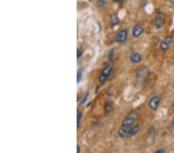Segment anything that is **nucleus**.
I'll use <instances>...</instances> for the list:
<instances>
[{
    "label": "nucleus",
    "mask_w": 174,
    "mask_h": 153,
    "mask_svg": "<svg viewBox=\"0 0 174 153\" xmlns=\"http://www.w3.org/2000/svg\"><path fill=\"white\" fill-rule=\"evenodd\" d=\"M153 22H154V26L156 28H157V29L162 28L163 23H164V17H163L162 12L159 11L156 13L154 18V20H153Z\"/></svg>",
    "instance_id": "obj_4"
},
{
    "label": "nucleus",
    "mask_w": 174,
    "mask_h": 153,
    "mask_svg": "<svg viewBox=\"0 0 174 153\" xmlns=\"http://www.w3.org/2000/svg\"><path fill=\"white\" fill-rule=\"evenodd\" d=\"M129 60L132 63H139L142 61V56L139 53H132L129 56Z\"/></svg>",
    "instance_id": "obj_11"
},
{
    "label": "nucleus",
    "mask_w": 174,
    "mask_h": 153,
    "mask_svg": "<svg viewBox=\"0 0 174 153\" xmlns=\"http://www.w3.org/2000/svg\"><path fill=\"white\" fill-rule=\"evenodd\" d=\"M169 3H171L172 5H174V0H169Z\"/></svg>",
    "instance_id": "obj_24"
},
{
    "label": "nucleus",
    "mask_w": 174,
    "mask_h": 153,
    "mask_svg": "<svg viewBox=\"0 0 174 153\" xmlns=\"http://www.w3.org/2000/svg\"><path fill=\"white\" fill-rule=\"evenodd\" d=\"M83 55V50L81 49H77V59L81 58Z\"/></svg>",
    "instance_id": "obj_19"
},
{
    "label": "nucleus",
    "mask_w": 174,
    "mask_h": 153,
    "mask_svg": "<svg viewBox=\"0 0 174 153\" xmlns=\"http://www.w3.org/2000/svg\"><path fill=\"white\" fill-rule=\"evenodd\" d=\"M144 32V27L141 24H135L132 27V37L135 38H138Z\"/></svg>",
    "instance_id": "obj_6"
},
{
    "label": "nucleus",
    "mask_w": 174,
    "mask_h": 153,
    "mask_svg": "<svg viewBox=\"0 0 174 153\" xmlns=\"http://www.w3.org/2000/svg\"><path fill=\"white\" fill-rule=\"evenodd\" d=\"M114 54H115V49L112 48L109 50L108 54V59L109 61H111L114 57Z\"/></svg>",
    "instance_id": "obj_18"
},
{
    "label": "nucleus",
    "mask_w": 174,
    "mask_h": 153,
    "mask_svg": "<svg viewBox=\"0 0 174 153\" xmlns=\"http://www.w3.org/2000/svg\"><path fill=\"white\" fill-rule=\"evenodd\" d=\"M115 3H121L123 2L124 0H113Z\"/></svg>",
    "instance_id": "obj_22"
},
{
    "label": "nucleus",
    "mask_w": 174,
    "mask_h": 153,
    "mask_svg": "<svg viewBox=\"0 0 174 153\" xmlns=\"http://www.w3.org/2000/svg\"><path fill=\"white\" fill-rule=\"evenodd\" d=\"M172 42H173V37L171 36H167L164 38V39L161 42L160 44V49L162 51L167 50L169 48V46L171 45Z\"/></svg>",
    "instance_id": "obj_7"
},
{
    "label": "nucleus",
    "mask_w": 174,
    "mask_h": 153,
    "mask_svg": "<svg viewBox=\"0 0 174 153\" xmlns=\"http://www.w3.org/2000/svg\"><path fill=\"white\" fill-rule=\"evenodd\" d=\"M82 118H83L82 112H80V111H77V129H79V128H80L81 124V121H82Z\"/></svg>",
    "instance_id": "obj_14"
},
{
    "label": "nucleus",
    "mask_w": 174,
    "mask_h": 153,
    "mask_svg": "<svg viewBox=\"0 0 174 153\" xmlns=\"http://www.w3.org/2000/svg\"><path fill=\"white\" fill-rule=\"evenodd\" d=\"M89 1H91V0H89Z\"/></svg>",
    "instance_id": "obj_27"
},
{
    "label": "nucleus",
    "mask_w": 174,
    "mask_h": 153,
    "mask_svg": "<svg viewBox=\"0 0 174 153\" xmlns=\"http://www.w3.org/2000/svg\"><path fill=\"white\" fill-rule=\"evenodd\" d=\"M112 72V68L111 66H106L102 69V72L100 73L99 77H98V81L101 84H103L108 80V78L110 77Z\"/></svg>",
    "instance_id": "obj_2"
},
{
    "label": "nucleus",
    "mask_w": 174,
    "mask_h": 153,
    "mask_svg": "<svg viewBox=\"0 0 174 153\" xmlns=\"http://www.w3.org/2000/svg\"><path fill=\"white\" fill-rule=\"evenodd\" d=\"M109 22H110V24L112 27H116L117 25L119 24V22H120V20H119V17L117 16V14L115 13H113V14H111L109 17Z\"/></svg>",
    "instance_id": "obj_12"
},
{
    "label": "nucleus",
    "mask_w": 174,
    "mask_h": 153,
    "mask_svg": "<svg viewBox=\"0 0 174 153\" xmlns=\"http://www.w3.org/2000/svg\"><path fill=\"white\" fill-rule=\"evenodd\" d=\"M97 4L99 7L104 8L108 5V2H107V0H97Z\"/></svg>",
    "instance_id": "obj_17"
},
{
    "label": "nucleus",
    "mask_w": 174,
    "mask_h": 153,
    "mask_svg": "<svg viewBox=\"0 0 174 153\" xmlns=\"http://www.w3.org/2000/svg\"><path fill=\"white\" fill-rule=\"evenodd\" d=\"M82 76H83V70L82 68H78L77 71V83L81 82V80L82 79Z\"/></svg>",
    "instance_id": "obj_15"
},
{
    "label": "nucleus",
    "mask_w": 174,
    "mask_h": 153,
    "mask_svg": "<svg viewBox=\"0 0 174 153\" xmlns=\"http://www.w3.org/2000/svg\"><path fill=\"white\" fill-rule=\"evenodd\" d=\"M128 129L129 127H123L121 126V128L118 131V135L121 139H128Z\"/></svg>",
    "instance_id": "obj_8"
},
{
    "label": "nucleus",
    "mask_w": 174,
    "mask_h": 153,
    "mask_svg": "<svg viewBox=\"0 0 174 153\" xmlns=\"http://www.w3.org/2000/svg\"><path fill=\"white\" fill-rule=\"evenodd\" d=\"M173 110H174V105H173Z\"/></svg>",
    "instance_id": "obj_26"
},
{
    "label": "nucleus",
    "mask_w": 174,
    "mask_h": 153,
    "mask_svg": "<svg viewBox=\"0 0 174 153\" xmlns=\"http://www.w3.org/2000/svg\"><path fill=\"white\" fill-rule=\"evenodd\" d=\"M149 132L150 134H153L155 132V128L153 126L149 127Z\"/></svg>",
    "instance_id": "obj_20"
},
{
    "label": "nucleus",
    "mask_w": 174,
    "mask_h": 153,
    "mask_svg": "<svg viewBox=\"0 0 174 153\" xmlns=\"http://www.w3.org/2000/svg\"><path fill=\"white\" fill-rule=\"evenodd\" d=\"M160 97L159 96H154L152 97L149 101V107L152 111H156L160 105Z\"/></svg>",
    "instance_id": "obj_5"
},
{
    "label": "nucleus",
    "mask_w": 174,
    "mask_h": 153,
    "mask_svg": "<svg viewBox=\"0 0 174 153\" xmlns=\"http://www.w3.org/2000/svg\"><path fill=\"white\" fill-rule=\"evenodd\" d=\"M173 127H174V118H173Z\"/></svg>",
    "instance_id": "obj_25"
},
{
    "label": "nucleus",
    "mask_w": 174,
    "mask_h": 153,
    "mask_svg": "<svg viewBox=\"0 0 174 153\" xmlns=\"http://www.w3.org/2000/svg\"><path fill=\"white\" fill-rule=\"evenodd\" d=\"M88 96H89V91H86L85 95H84V96L81 97V99L80 102H79V105H84L85 102L87 101V98H88Z\"/></svg>",
    "instance_id": "obj_16"
},
{
    "label": "nucleus",
    "mask_w": 174,
    "mask_h": 153,
    "mask_svg": "<svg viewBox=\"0 0 174 153\" xmlns=\"http://www.w3.org/2000/svg\"><path fill=\"white\" fill-rule=\"evenodd\" d=\"M104 113H105L106 114H109L111 112H112V110H113V106H112V103H111L110 101H107L104 103Z\"/></svg>",
    "instance_id": "obj_13"
},
{
    "label": "nucleus",
    "mask_w": 174,
    "mask_h": 153,
    "mask_svg": "<svg viewBox=\"0 0 174 153\" xmlns=\"http://www.w3.org/2000/svg\"><path fill=\"white\" fill-rule=\"evenodd\" d=\"M128 30L126 29H122L121 30H119L115 35V39L116 42L118 43H120V44H122V43H125V42L128 39Z\"/></svg>",
    "instance_id": "obj_3"
},
{
    "label": "nucleus",
    "mask_w": 174,
    "mask_h": 153,
    "mask_svg": "<svg viewBox=\"0 0 174 153\" xmlns=\"http://www.w3.org/2000/svg\"><path fill=\"white\" fill-rule=\"evenodd\" d=\"M139 129H140V127L139 124H133L132 126L129 127L128 129V138H131V137H134L135 136L138 132L139 131Z\"/></svg>",
    "instance_id": "obj_9"
},
{
    "label": "nucleus",
    "mask_w": 174,
    "mask_h": 153,
    "mask_svg": "<svg viewBox=\"0 0 174 153\" xmlns=\"http://www.w3.org/2000/svg\"><path fill=\"white\" fill-rule=\"evenodd\" d=\"M156 153H166V150L165 149H162V148H160V149H158V150H156Z\"/></svg>",
    "instance_id": "obj_21"
},
{
    "label": "nucleus",
    "mask_w": 174,
    "mask_h": 153,
    "mask_svg": "<svg viewBox=\"0 0 174 153\" xmlns=\"http://www.w3.org/2000/svg\"><path fill=\"white\" fill-rule=\"evenodd\" d=\"M81 152V148H80V146H77V152L79 153Z\"/></svg>",
    "instance_id": "obj_23"
},
{
    "label": "nucleus",
    "mask_w": 174,
    "mask_h": 153,
    "mask_svg": "<svg viewBox=\"0 0 174 153\" xmlns=\"http://www.w3.org/2000/svg\"><path fill=\"white\" fill-rule=\"evenodd\" d=\"M149 73V69L147 67H142L140 68L138 71H137V75H136V78L138 80L140 79H143L145 78Z\"/></svg>",
    "instance_id": "obj_10"
},
{
    "label": "nucleus",
    "mask_w": 174,
    "mask_h": 153,
    "mask_svg": "<svg viewBox=\"0 0 174 153\" xmlns=\"http://www.w3.org/2000/svg\"><path fill=\"white\" fill-rule=\"evenodd\" d=\"M139 117V114L137 112H132L129 114H128L126 116V118L123 119L121 122V126L123 127H131L132 126L135 121L137 120Z\"/></svg>",
    "instance_id": "obj_1"
}]
</instances>
